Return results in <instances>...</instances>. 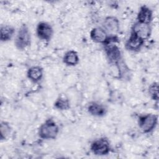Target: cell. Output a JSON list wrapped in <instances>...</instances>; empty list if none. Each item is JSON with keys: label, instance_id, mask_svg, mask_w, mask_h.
<instances>
[{"label": "cell", "instance_id": "5", "mask_svg": "<svg viewBox=\"0 0 159 159\" xmlns=\"http://www.w3.org/2000/svg\"><path fill=\"white\" fill-rule=\"evenodd\" d=\"M101 27L109 35H117L120 31V22L116 16H109L104 19Z\"/></svg>", "mask_w": 159, "mask_h": 159}, {"label": "cell", "instance_id": "3", "mask_svg": "<svg viewBox=\"0 0 159 159\" xmlns=\"http://www.w3.org/2000/svg\"><path fill=\"white\" fill-rule=\"evenodd\" d=\"M158 124V116L148 113L140 115L138 119V125L140 129L145 134L152 132Z\"/></svg>", "mask_w": 159, "mask_h": 159}, {"label": "cell", "instance_id": "6", "mask_svg": "<svg viewBox=\"0 0 159 159\" xmlns=\"http://www.w3.org/2000/svg\"><path fill=\"white\" fill-rule=\"evenodd\" d=\"M53 33V29L48 22L40 21L37 24L36 34L39 39L45 42H49L52 39Z\"/></svg>", "mask_w": 159, "mask_h": 159}, {"label": "cell", "instance_id": "16", "mask_svg": "<svg viewBox=\"0 0 159 159\" xmlns=\"http://www.w3.org/2000/svg\"><path fill=\"white\" fill-rule=\"evenodd\" d=\"M12 132L10 124L6 121H1L0 125V139L1 140H6Z\"/></svg>", "mask_w": 159, "mask_h": 159}, {"label": "cell", "instance_id": "15", "mask_svg": "<svg viewBox=\"0 0 159 159\" xmlns=\"http://www.w3.org/2000/svg\"><path fill=\"white\" fill-rule=\"evenodd\" d=\"M54 107L60 111H66L70 108V102L65 96H59L53 104Z\"/></svg>", "mask_w": 159, "mask_h": 159}, {"label": "cell", "instance_id": "4", "mask_svg": "<svg viewBox=\"0 0 159 159\" xmlns=\"http://www.w3.org/2000/svg\"><path fill=\"white\" fill-rule=\"evenodd\" d=\"M91 152L96 156H104L111 151V144L107 138L102 137L94 140L90 145Z\"/></svg>", "mask_w": 159, "mask_h": 159}, {"label": "cell", "instance_id": "17", "mask_svg": "<svg viewBox=\"0 0 159 159\" xmlns=\"http://www.w3.org/2000/svg\"><path fill=\"white\" fill-rule=\"evenodd\" d=\"M148 92L150 98L152 100L156 102L158 101V83L157 82H153L150 84Z\"/></svg>", "mask_w": 159, "mask_h": 159}, {"label": "cell", "instance_id": "10", "mask_svg": "<svg viewBox=\"0 0 159 159\" xmlns=\"http://www.w3.org/2000/svg\"><path fill=\"white\" fill-rule=\"evenodd\" d=\"M89 36L93 42L104 45L107 42L109 35L101 27H96L91 30Z\"/></svg>", "mask_w": 159, "mask_h": 159}, {"label": "cell", "instance_id": "7", "mask_svg": "<svg viewBox=\"0 0 159 159\" xmlns=\"http://www.w3.org/2000/svg\"><path fill=\"white\" fill-rule=\"evenodd\" d=\"M130 33H132L142 40H145L149 39L151 35L152 27L150 24L136 21L132 25Z\"/></svg>", "mask_w": 159, "mask_h": 159}, {"label": "cell", "instance_id": "14", "mask_svg": "<svg viewBox=\"0 0 159 159\" xmlns=\"http://www.w3.org/2000/svg\"><path fill=\"white\" fill-rule=\"evenodd\" d=\"M62 60L63 63L66 66H75L78 64L80 61V57L76 51L70 50L64 54Z\"/></svg>", "mask_w": 159, "mask_h": 159}, {"label": "cell", "instance_id": "13", "mask_svg": "<svg viewBox=\"0 0 159 159\" xmlns=\"http://www.w3.org/2000/svg\"><path fill=\"white\" fill-rule=\"evenodd\" d=\"M16 33L15 29L11 25H1L0 27V40L1 42H6L12 39Z\"/></svg>", "mask_w": 159, "mask_h": 159}, {"label": "cell", "instance_id": "9", "mask_svg": "<svg viewBox=\"0 0 159 159\" xmlns=\"http://www.w3.org/2000/svg\"><path fill=\"white\" fill-rule=\"evenodd\" d=\"M87 111L91 116L97 117H104L107 112V107L102 103L97 101L90 102L88 105Z\"/></svg>", "mask_w": 159, "mask_h": 159}, {"label": "cell", "instance_id": "2", "mask_svg": "<svg viewBox=\"0 0 159 159\" xmlns=\"http://www.w3.org/2000/svg\"><path fill=\"white\" fill-rule=\"evenodd\" d=\"M31 43V34L27 24H23L19 28L14 39V45L19 50H24Z\"/></svg>", "mask_w": 159, "mask_h": 159}, {"label": "cell", "instance_id": "1", "mask_svg": "<svg viewBox=\"0 0 159 159\" xmlns=\"http://www.w3.org/2000/svg\"><path fill=\"white\" fill-rule=\"evenodd\" d=\"M60 129L57 122L52 118L45 120L38 129V135L43 140H54L59 133Z\"/></svg>", "mask_w": 159, "mask_h": 159}, {"label": "cell", "instance_id": "8", "mask_svg": "<svg viewBox=\"0 0 159 159\" xmlns=\"http://www.w3.org/2000/svg\"><path fill=\"white\" fill-rule=\"evenodd\" d=\"M144 42L145 40L130 33V36L125 43V48L128 51L137 52L141 50L144 45Z\"/></svg>", "mask_w": 159, "mask_h": 159}, {"label": "cell", "instance_id": "11", "mask_svg": "<svg viewBox=\"0 0 159 159\" xmlns=\"http://www.w3.org/2000/svg\"><path fill=\"white\" fill-rule=\"evenodd\" d=\"M152 10L146 5L140 6L137 14V21L142 23L150 24L152 21Z\"/></svg>", "mask_w": 159, "mask_h": 159}, {"label": "cell", "instance_id": "12", "mask_svg": "<svg viewBox=\"0 0 159 159\" xmlns=\"http://www.w3.org/2000/svg\"><path fill=\"white\" fill-rule=\"evenodd\" d=\"M43 76V68L37 65L30 66L27 71V76L28 79L32 83H36L41 81Z\"/></svg>", "mask_w": 159, "mask_h": 159}]
</instances>
